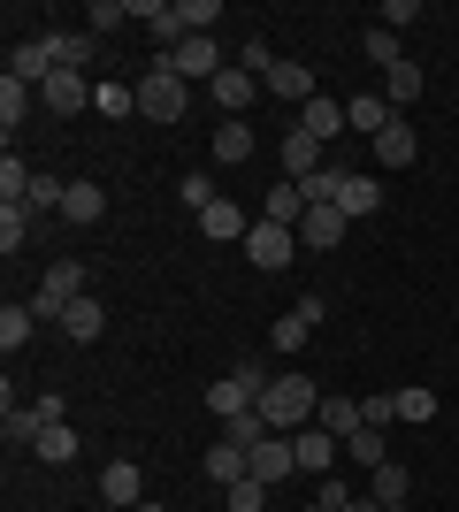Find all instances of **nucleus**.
<instances>
[{
    "label": "nucleus",
    "instance_id": "1",
    "mask_svg": "<svg viewBox=\"0 0 459 512\" xmlns=\"http://www.w3.org/2000/svg\"><path fill=\"white\" fill-rule=\"evenodd\" d=\"M261 413H268V428H276V436H299V428H314V413H322V383L291 367V375H276V383H268Z\"/></svg>",
    "mask_w": 459,
    "mask_h": 512
},
{
    "label": "nucleus",
    "instance_id": "2",
    "mask_svg": "<svg viewBox=\"0 0 459 512\" xmlns=\"http://www.w3.org/2000/svg\"><path fill=\"white\" fill-rule=\"evenodd\" d=\"M184 107H192V85H184L169 62H153L146 77H138V115H146V123H184Z\"/></svg>",
    "mask_w": 459,
    "mask_h": 512
},
{
    "label": "nucleus",
    "instance_id": "3",
    "mask_svg": "<svg viewBox=\"0 0 459 512\" xmlns=\"http://www.w3.org/2000/svg\"><path fill=\"white\" fill-rule=\"evenodd\" d=\"M161 62H169L176 77H184V85H215L222 69H230V54H222L215 39H184V46H169V54H161Z\"/></svg>",
    "mask_w": 459,
    "mask_h": 512
},
{
    "label": "nucleus",
    "instance_id": "4",
    "mask_svg": "<svg viewBox=\"0 0 459 512\" xmlns=\"http://www.w3.org/2000/svg\"><path fill=\"white\" fill-rule=\"evenodd\" d=\"M291 253H299V230H284V222H253V230H245V260H253L261 276L291 268Z\"/></svg>",
    "mask_w": 459,
    "mask_h": 512
},
{
    "label": "nucleus",
    "instance_id": "5",
    "mask_svg": "<svg viewBox=\"0 0 459 512\" xmlns=\"http://www.w3.org/2000/svg\"><path fill=\"white\" fill-rule=\"evenodd\" d=\"M77 299H85V268H77V260H62V268H46V283H39V299H31V314H39V321H62Z\"/></svg>",
    "mask_w": 459,
    "mask_h": 512
},
{
    "label": "nucleus",
    "instance_id": "6",
    "mask_svg": "<svg viewBox=\"0 0 459 512\" xmlns=\"http://www.w3.org/2000/svg\"><path fill=\"white\" fill-rule=\"evenodd\" d=\"M92 92H100V85H85V69H54V77L39 85V107H46V115H85Z\"/></svg>",
    "mask_w": 459,
    "mask_h": 512
},
{
    "label": "nucleus",
    "instance_id": "7",
    "mask_svg": "<svg viewBox=\"0 0 459 512\" xmlns=\"http://www.w3.org/2000/svg\"><path fill=\"white\" fill-rule=\"evenodd\" d=\"M207 92H215L222 123H245V107L261 100V77H253V69H238V62H230V69H222V77H215V85H207Z\"/></svg>",
    "mask_w": 459,
    "mask_h": 512
},
{
    "label": "nucleus",
    "instance_id": "8",
    "mask_svg": "<svg viewBox=\"0 0 459 512\" xmlns=\"http://www.w3.org/2000/svg\"><path fill=\"white\" fill-rule=\"evenodd\" d=\"M276 161H284V176H291V184H306L314 169H329V161H322V138H314V130H299V123H291L284 138H276Z\"/></svg>",
    "mask_w": 459,
    "mask_h": 512
},
{
    "label": "nucleus",
    "instance_id": "9",
    "mask_svg": "<svg viewBox=\"0 0 459 512\" xmlns=\"http://www.w3.org/2000/svg\"><path fill=\"white\" fill-rule=\"evenodd\" d=\"M375 146V161H383V169H414L421 161V138H414V123H406V115H391V123H383V138H368Z\"/></svg>",
    "mask_w": 459,
    "mask_h": 512
},
{
    "label": "nucleus",
    "instance_id": "10",
    "mask_svg": "<svg viewBox=\"0 0 459 512\" xmlns=\"http://www.w3.org/2000/svg\"><path fill=\"white\" fill-rule=\"evenodd\" d=\"M291 451H299V467H306V474H329L337 459H345V436H329V428L314 421V428H299V436H291Z\"/></svg>",
    "mask_w": 459,
    "mask_h": 512
},
{
    "label": "nucleus",
    "instance_id": "11",
    "mask_svg": "<svg viewBox=\"0 0 459 512\" xmlns=\"http://www.w3.org/2000/svg\"><path fill=\"white\" fill-rule=\"evenodd\" d=\"M253 474H261L268 490H276L284 474H299V451H291V436H276V428H268V436H261V451H253Z\"/></svg>",
    "mask_w": 459,
    "mask_h": 512
},
{
    "label": "nucleus",
    "instance_id": "12",
    "mask_svg": "<svg viewBox=\"0 0 459 512\" xmlns=\"http://www.w3.org/2000/svg\"><path fill=\"white\" fill-rule=\"evenodd\" d=\"M8 77H16V85H46V77H54V46H46V39H16Z\"/></svg>",
    "mask_w": 459,
    "mask_h": 512
},
{
    "label": "nucleus",
    "instance_id": "13",
    "mask_svg": "<svg viewBox=\"0 0 459 512\" xmlns=\"http://www.w3.org/2000/svg\"><path fill=\"white\" fill-rule=\"evenodd\" d=\"M199 230L215 237V245H245V230H253V222H245L238 199H215V207H199Z\"/></svg>",
    "mask_w": 459,
    "mask_h": 512
},
{
    "label": "nucleus",
    "instance_id": "14",
    "mask_svg": "<svg viewBox=\"0 0 459 512\" xmlns=\"http://www.w3.org/2000/svg\"><path fill=\"white\" fill-rule=\"evenodd\" d=\"M314 329H322V299H299L284 321H276V329H268V337H276V352H299V344L314 337Z\"/></svg>",
    "mask_w": 459,
    "mask_h": 512
},
{
    "label": "nucleus",
    "instance_id": "15",
    "mask_svg": "<svg viewBox=\"0 0 459 512\" xmlns=\"http://www.w3.org/2000/svg\"><path fill=\"white\" fill-rule=\"evenodd\" d=\"M100 497H108V505H138V497H146L138 459H108V467H100Z\"/></svg>",
    "mask_w": 459,
    "mask_h": 512
},
{
    "label": "nucleus",
    "instance_id": "16",
    "mask_svg": "<svg viewBox=\"0 0 459 512\" xmlns=\"http://www.w3.org/2000/svg\"><path fill=\"white\" fill-rule=\"evenodd\" d=\"M261 92H276V100L306 107V100H314V69H306V62H276V69L261 77Z\"/></svg>",
    "mask_w": 459,
    "mask_h": 512
},
{
    "label": "nucleus",
    "instance_id": "17",
    "mask_svg": "<svg viewBox=\"0 0 459 512\" xmlns=\"http://www.w3.org/2000/svg\"><path fill=\"white\" fill-rule=\"evenodd\" d=\"M299 245H314V253H337V245H345V214H337V207H306Z\"/></svg>",
    "mask_w": 459,
    "mask_h": 512
},
{
    "label": "nucleus",
    "instance_id": "18",
    "mask_svg": "<svg viewBox=\"0 0 459 512\" xmlns=\"http://www.w3.org/2000/svg\"><path fill=\"white\" fill-rule=\"evenodd\" d=\"M199 467H207V482H222V490H230V482H245V474H253V459H245L238 444H222V436H215V444L199 451Z\"/></svg>",
    "mask_w": 459,
    "mask_h": 512
},
{
    "label": "nucleus",
    "instance_id": "19",
    "mask_svg": "<svg viewBox=\"0 0 459 512\" xmlns=\"http://www.w3.org/2000/svg\"><path fill=\"white\" fill-rule=\"evenodd\" d=\"M100 214H108V192H100L92 176H77V184H69V199H62V222H77V230H92Z\"/></svg>",
    "mask_w": 459,
    "mask_h": 512
},
{
    "label": "nucleus",
    "instance_id": "20",
    "mask_svg": "<svg viewBox=\"0 0 459 512\" xmlns=\"http://www.w3.org/2000/svg\"><path fill=\"white\" fill-rule=\"evenodd\" d=\"M131 23L153 31L161 46H184V31H176V0H131Z\"/></svg>",
    "mask_w": 459,
    "mask_h": 512
},
{
    "label": "nucleus",
    "instance_id": "21",
    "mask_svg": "<svg viewBox=\"0 0 459 512\" xmlns=\"http://www.w3.org/2000/svg\"><path fill=\"white\" fill-rule=\"evenodd\" d=\"M62 329H69V344H100V337H108V306H100V299L85 291V299H77V306L62 314Z\"/></svg>",
    "mask_w": 459,
    "mask_h": 512
},
{
    "label": "nucleus",
    "instance_id": "22",
    "mask_svg": "<svg viewBox=\"0 0 459 512\" xmlns=\"http://www.w3.org/2000/svg\"><path fill=\"white\" fill-rule=\"evenodd\" d=\"M337 214H345V222H360V214H383V184H375L368 169H352V176H345V199H337Z\"/></svg>",
    "mask_w": 459,
    "mask_h": 512
},
{
    "label": "nucleus",
    "instance_id": "23",
    "mask_svg": "<svg viewBox=\"0 0 459 512\" xmlns=\"http://www.w3.org/2000/svg\"><path fill=\"white\" fill-rule=\"evenodd\" d=\"M383 123H391V100H383V92H352V100H345V130L383 138Z\"/></svg>",
    "mask_w": 459,
    "mask_h": 512
},
{
    "label": "nucleus",
    "instance_id": "24",
    "mask_svg": "<svg viewBox=\"0 0 459 512\" xmlns=\"http://www.w3.org/2000/svg\"><path fill=\"white\" fill-rule=\"evenodd\" d=\"M299 130H314V138H337V130H345V100H329V92H314V100L299 107Z\"/></svg>",
    "mask_w": 459,
    "mask_h": 512
},
{
    "label": "nucleus",
    "instance_id": "25",
    "mask_svg": "<svg viewBox=\"0 0 459 512\" xmlns=\"http://www.w3.org/2000/svg\"><path fill=\"white\" fill-rule=\"evenodd\" d=\"M421 92H429V77H421V62H391V69H383V100H391V107H414Z\"/></svg>",
    "mask_w": 459,
    "mask_h": 512
},
{
    "label": "nucleus",
    "instance_id": "26",
    "mask_svg": "<svg viewBox=\"0 0 459 512\" xmlns=\"http://www.w3.org/2000/svg\"><path fill=\"white\" fill-rule=\"evenodd\" d=\"M261 222H284V230H299V222H306V192L291 184V176H284V184H276V192L261 199Z\"/></svg>",
    "mask_w": 459,
    "mask_h": 512
},
{
    "label": "nucleus",
    "instance_id": "27",
    "mask_svg": "<svg viewBox=\"0 0 459 512\" xmlns=\"http://www.w3.org/2000/svg\"><path fill=\"white\" fill-rule=\"evenodd\" d=\"M406 490H414V474H406V467H398V459H383V467H375V505H383V512H406Z\"/></svg>",
    "mask_w": 459,
    "mask_h": 512
},
{
    "label": "nucleus",
    "instance_id": "28",
    "mask_svg": "<svg viewBox=\"0 0 459 512\" xmlns=\"http://www.w3.org/2000/svg\"><path fill=\"white\" fill-rule=\"evenodd\" d=\"M314 421H322L329 436H360V428H368L360 421V398H337V390H322V413H314Z\"/></svg>",
    "mask_w": 459,
    "mask_h": 512
},
{
    "label": "nucleus",
    "instance_id": "29",
    "mask_svg": "<svg viewBox=\"0 0 459 512\" xmlns=\"http://www.w3.org/2000/svg\"><path fill=\"white\" fill-rule=\"evenodd\" d=\"M39 107V85H16V77H0V123H8V146H16V123Z\"/></svg>",
    "mask_w": 459,
    "mask_h": 512
},
{
    "label": "nucleus",
    "instance_id": "30",
    "mask_svg": "<svg viewBox=\"0 0 459 512\" xmlns=\"http://www.w3.org/2000/svg\"><path fill=\"white\" fill-rule=\"evenodd\" d=\"M261 436H268V413H261V406H253V413H230V421H222V444H238L245 459L261 451Z\"/></svg>",
    "mask_w": 459,
    "mask_h": 512
},
{
    "label": "nucleus",
    "instance_id": "31",
    "mask_svg": "<svg viewBox=\"0 0 459 512\" xmlns=\"http://www.w3.org/2000/svg\"><path fill=\"white\" fill-rule=\"evenodd\" d=\"M207 23H222V0H176V31L184 39H215Z\"/></svg>",
    "mask_w": 459,
    "mask_h": 512
},
{
    "label": "nucleus",
    "instance_id": "32",
    "mask_svg": "<svg viewBox=\"0 0 459 512\" xmlns=\"http://www.w3.org/2000/svg\"><path fill=\"white\" fill-rule=\"evenodd\" d=\"M253 146H261V138H253L245 123H222V130H215V161H222V169H238V161H253Z\"/></svg>",
    "mask_w": 459,
    "mask_h": 512
},
{
    "label": "nucleus",
    "instance_id": "33",
    "mask_svg": "<svg viewBox=\"0 0 459 512\" xmlns=\"http://www.w3.org/2000/svg\"><path fill=\"white\" fill-rule=\"evenodd\" d=\"M31 459H46V467H69V459H77V428H69V421H54V428L39 436V444H31Z\"/></svg>",
    "mask_w": 459,
    "mask_h": 512
},
{
    "label": "nucleus",
    "instance_id": "34",
    "mask_svg": "<svg viewBox=\"0 0 459 512\" xmlns=\"http://www.w3.org/2000/svg\"><path fill=\"white\" fill-rule=\"evenodd\" d=\"M46 46H54V69H85L92 62V31H46Z\"/></svg>",
    "mask_w": 459,
    "mask_h": 512
},
{
    "label": "nucleus",
    "instance_id": "35",
    "mask_svg": "<svg viewBox=\"0 0 459 512\" xmlns=\"http://www.w3.org/2000/svg\"><path fill=\"white\" fill-rule=\"evenodd\" d=\"M31 176L39 169H23L16 153H0V207H23V199H31Z\"/></svg>",
    "mask_w": 459,
    "mask_h": 512
},
{
    "label": "nucleus",
    "instance_id": "36",
    "mask_svg": "<svg viewBox=\"0 0 459 512\" xmlns=\"http://www.w3.org/2000/svg\"><path fill=\"white\" fill-rule=\"evenodd\" d=\"M31 321H39L31 306H16V299L0 306V352H23V344H31Z\"/></svg>",
    "mask_w": 459,
    "mask_h": 512
},
{
    "label": "nucleus",
    "instance_id": "37",
    "mask_svg": "<svg viewBox=\"0 0 459 512\" xmlns=\"http://www.w3.org/2000/svg\"><path fill=\"white\" fill-rule=\"evenodd\" d=\"M23 245H31V207H0V253L16 260Z\"/></svg>",
    "mask_w": 459,
    "mask_h": 512
},
{
    "label": "nucleus",
    "instance_id": "38",
    "mask_svg": "<svg viewBox=\"0 0 459 512\" xmlns=\"http://www.w3.org/2000/svg\"><path fill=\"white\" fill-rule=\"evenodd\" d=\"M398 421H437V390H421V383H406V390H398Z\"/></svg>",
    "mask_w": 459,
    "mask_h": 512
},
{
    "label": "nucleus",
    "instance_id": "39",
    "mask_svg": "<svg viewBox=\"0 0 459 512\" xmlns=\"http://www.w3.org/2000/svg\"><path fill=\"white\" fill-rule=\"evenodd\" d=\"M345 459H360V467H383V459H391V451H383V428H360V436H345Z\"/></svg>",
    "mask_w": 459,
    "mask_h": 512
},
{
    "label": "nucleus",
    "instance_id": "40",
    "mask_svg": "<svg viewBox=\"0 0 459 512\" xmlns=\"http://www.w3.org/2000/svg\"><path fill=\"white\" fill-rule=\"evenodd\" d=\"M222 505H230V512H261V505H268V482H261V474H245V482H230V490H222Z\"/></svg>",
    "mask_w": 459,
    "mask_h": 512
},
{
    "label": "nucleus",
    "instance_id": "41",
    "mask_svg": "<svg viewBox=\"0 0 459 512\" xmlns=\"http://www.w3.org/2000/svg\"><path fill=\"white\" fill-rule=\"evenodd\" d=\"M92 107L123 123V115H138V85H100V92H92Z\"/></svg>",
    "mask_w": 459,
    "mask_h": 512
},
{
    "label": "nucleus",
    "instance_id": "42",
    "mask_svg": "<svg viewBox=\"0 0 459 512\" xmlns=\"http://www.w3.org/2000/svg\"><path fill=\"white\" fill-rule=\"evenodd\" d=\"M360 46H368V62H375V69L406 62V54H398V31H383V23H375V31H368V39H360Z\"/></svg>",
    "mask_w": 459,
    "mask_h": 512
},
{
    "label": "nucleus",
    "instance_id": "43",
    "mask_svg": "<svg viewBox=\"0 0 459 512\" xmlns=\"http://www.w3.org/2000/svg\"><path fill=\"white\" fill-rule=\"evenodd\" d=\"M360 421H368V428H391V421H398V390H375V398H360Z\"/></svg>",
    "mask_w": 459,
    "mask_h": 512
},
{
    "label": "nucleus",
    "instance_id": "44",
    "mask_svg": "<svg viewBox=\"0 0 459 512\" xmlns=\"http://www.w3.org/2000/svg\"><path fill=\"white\" fill-rule=\"evenodd\" d=\"M85 23H100V31H108V23H131V0H92Z\"/></svg>",
    "mask_w": 459,
    "mask_h": 512
},
{
    "label": "nucleus",
    "instance_id": "45",
    "mask_svg": "<svg viewBox=\"0 0 459 512\" xmlns=\"http://www.w3.org/2000/svg\"><path fill=\"white\" fill-rule=\"evenodd\" d=\"M215 199H222V192H215V176H184V207H192V214H199V207H215Z\"/></svg>",
    "mask_w": 459,
    "mask_h": 512
},
{
    "label": "nucleus",
    "instance_id": "46",
    "mask_svg": "<svg viewBox=\"0 0 459 512\" xmlns=\"http://www.w3.org/2000/svg\"><path fill=\"white\" fill-rule=\"evenodd\" d=\"M31 413L54 428V421H69V398H62V390H39V398H31Z\"/></svg>",
    "mask_w": 459,
    "mask_h": 512
},
{
    "label": "nucleus",
    "instance_id": "47",
    "mask_svg": "<svg viewBox=\"0 0 459 512\" xmlns=\"http://www.w3.org/2000/svg\"><path fill=\"white\" fill-rule=\"evenodd\" d=\"M406 23H421V0H391L383 8V31H406Z\"/></svg>",
    "mask_w": 459,
    "mask_h": 512
},
{
    "label": "nucleus",
    "instance_id": "48",
    "mask_svg": "<svg viewBox=\"0 0 459 512\" xmlns=\"http://www.w3.org/2000/svg\"><path fill=\"white\" fill-rule=\"evenodd\" d=\"M345 512H383V505H375V497H352V505Z\"/></svg>",
    "mask_w": 459,
    "mask_h": 512
},
{
    "label": "nucleus",
    "instance_id": "49",
    "mask_svg": "<svg viewBox=\"0 0 459 512\" xmlns=\"http://www.w3.org/2000/svg\"><path fill=\"white\" fill-rule=\"evenodd\" d=\"M138 512H161V505H138Z\"/></svg>",
    "mask_w": 459,
    "mask_h": 512
},
{
    "label": "nucleus",
    "instance_id": "50",
    "mask_svg": "<svg viewBox=\"0 0 459 512\" xmlns=\"http://www.w3.org/2000/svg\"><path fill=\"white\" fill-rule=\"evenodd\" d=\"M306 512H322V505H306Z\"/></svg>",
    "mask_w": 459,
    "mask_h": 512
}]
</instances>
